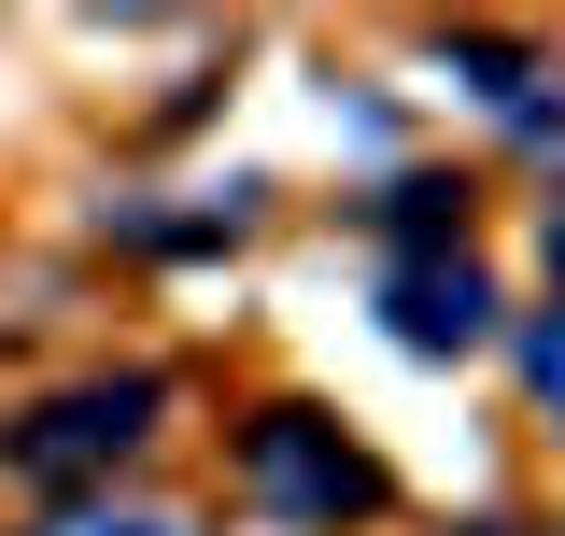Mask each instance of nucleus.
<instances>
[{"label": "nucleus", "mask_w": 565, "mask_h": 536, "mask_svg": "<svg viewBox=\"0 0 565 536\" xmlns=\"http://www.w3.org/2000/svg\"><path fill=\"white\" fill-rule=\"evenodd\" d=\"M523 382H537V409H565V311L523 339Z\"/></svg>", "instance_id": "20e7f679"}, {"label": "nucleus", "mask_w": 565, "mask_h": 536, "mask_svg": "<svg viewBox=\"0 0 565 536\" xmlns=\"http://www.w3.org/2000/svg\"><path fill=\"white\" fill-rule=\"evenodd\" d=\"M552 226H565V212H552Z\"/></svg>", "instance_id": "423d86ee"}, {"label": "nucleus", "mask_w": 565, "mask_h": 536, "mask_svg": "<svg viewBox=\"0 0 565 536\" xmlns=\"http://www.w3.org/2000/svg\"><path fill=\"white\" fill-rule=\"evenodd\" d=\"M141 409H156V382H85V396L29 409V424L0 438V467L14 480H99L114 452H141Z\"/></svg>", "instance_id": "f03ea898"}, {"label": "nucleus", "mask_w": 565, "mask_h": 536, "mask_svg": "<svg viewBox=\"0 0 565 536\" xmlns=\"http://www.w3.org/2000/svg\"><path fill=\"white\" fill-rule=\"evenodd\" d=\"M382 311H396V339H411V353H467V339L494 325V282H481L467 255H411L396 282H382Z\"/></svg>", "instance_id": "7ed1b4c3"}, {"label": "nucleus", "mask_w": 565, "mask_h": 536, "mask_svg": "<svg viewBox=\"0 0 565 536\" xmlns=\"http://www.w3.org/2000/svg\"><path fill=\"white\" fill-rule=\"evenodd\" d=\"M99 536H184V523H99Z\"/></svg>", "instance_id": "39448f33"}, {"label": "nucleus", "mask_w": 565, "mask_h": 536, "mask_svg": "<svg viewBox=\"0 0 565 536\" xmlns=\"http://www.w3.org/2000/svg\"><path fill=\"white\" fill-rule=\"evenodd\" d=\"M241 480H255V494H269L282 523H353V508H367V494H382V467H367V452H353L340 424H311V409H269V424H255V438H241Z\"/></svg>", "instance_id": "f257e3e1"}]
</instances>
